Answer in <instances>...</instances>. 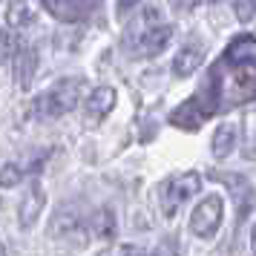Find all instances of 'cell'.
Returning <instances> with one entry per match:
<instances>
[{"label": "cell", "instance_id": "1", "mask_svg": "<svg viewBox=\"0 0 256 256\" xmlns=\"http://www.w3.org/2000/svg\"><path fill=\"white\" fill-rule=\"evenodd\" d=\"M170 40H173V26L162 24V18L156 14L150 24H144V20H130V29H127V38H124V44H127L130 55L132 58H156V55H162L164 49L170 46Z\"/></svg>", "mask_w": 256, "mask_h": 256}, {"label": "cell", "instance_id": "2", "mask_svg": "<svg viewBox=\"0 0 256 256\" xmlns=\"http://www.w3.org/2000/svg\"><path fill=\"white\" fill-rule=\"evenodd\" d=\"M84 86H86L84 78H60L58 84H52L46 92H40L35 98V104H32L35 116L44 118V121H52V118L72 112L78 106V101H81Z\"/></svg>", "mask_w": 256, "mask_h": 256}, {"label": "cell", "instance_id": "3", "mask_svg": "<svg viewBox=\"0 0 256 256\" xmlns=\"http://www.w3.org/2000/svg\"><path fill=\"white\" fill-rule=\"evenodd\" d=\"M219 72H210V78L204 81V86L198 90L193 98H187L184 104L178 106L173 112V121L176 127H184V130H196L202 127V121L204 118H210L216 110H219Z\"/></svg>", "mask_w": 256, "mask_h": 256}, {"label": "cell", "instance_id": "4", "mask_svg": "<svg viewBox=\"0 0 256 256\" xmlns=\"http://www.w3.org/2000/svg\"><path fill=\"white\" fill-rule=\"evenodd\" d=\"M202 190V176L196 170H187V173H176L167 176L162 184H158V202H162V213L167 219H173L178 208L184 204L190 196H196Z\"/></svg>", "mask_w": 256, "mask_h": 256}, {"label": "cell", "instance_id": "5", "mask_svg": "<svg viewBox=\"0 0 256 256\" xmlns=\"http://www.w3.org/2000/svg\"><path fill=\"white\" fill-rule=\"evenodd\" d=\"M49 239H58L64 244H86V219L75 204H64L55 210V216L49 219Z\"/></svg>", "mask_w": 256, "mask_h": 256}, {"label": "cell", "instance_id": "6", "mask_svg": "<svg viewBox=\"0 0 256 256\" xmlns=\"http://www.w3.org/2000/svg\"><path fill=\"white\" fill-rule=\"evenodd\" d=\"M222 219H224V202H222V196L210 193L190 213V233L198 239H213L222 228Z\"/></svg>", "mask_w": 256, "mask_h": 256}, {"label": "cell", "instance_id": "7", "mask_svg": "<svg viewBox=\"0 0 256 256\" xmlns=\"http://www.w3.org/2000/svg\"><path fill=\"white\" fill-rule=\"evenodd\" d=\"M112 106H116V90L112 86H98V90H92V92L86 95V101H84L86 121L90 124H101L112 112Z\"/></svg>", "mask_w": 256, "mask_h": 256}, {"label": "cell", "instance_id": "8", "mask_svg": "<svg viewBox=\"0 0 256 256\" xmlns=\"http://www.w3.org/2000/svg\"><path fill=\"white\" fill-rule=\"evenodd\" d=\"M44 202H46L44 187L38 184V182H32L24 190L20 202H18V222H20V228H32L35 224V219L40 216V210H44Z\"/></svg>", "mask_w": 256, "mask_h": 256}, {"label": "cell", "instance_id": "9", "mask_svg": "<svg viewBox=\"0 0 256 256\" xmlns=\"http://www.w3.org/2000/svg\"><path fill=\"white\" fill-rule=\"evenodd\" d=\"M254 58H256L254 35H236L224 49L222 64H233V70H244V66H254Z\"/></svg>", "mask_w": 256, "mask_h": 256}, {"label": "cell", "instance_id": "10", "mask_svg": "<svg viewBox=\"0 0 256 256\" xmlns=\"http://www.w3.org/2000/svg\"><path fill=\"white\" fill-rule=\"evenodd\" d=\"M204 64V46L202 44H184V46L176 52V58H173V72L178 75V78H190L193 72L198 70Z\"/></svg>", "mask_w": 256, "mask_h": 256}, {"label": "cell", "instance_id": "11", "mask_svg": "<svg viewBox=\"0 0 256 256\" xmlns=\"http://www.w3.org/2000/svg\"><path fill=\"white\" fill-rule=\"evenodd\" d=\"M52 18H58L64 24H78L90 12H95V3H70V0H55V3H44Z\"/></svg>", "mask_w": 256, "mask_h": 256}, {"label": "cell", "instance_id": "12", "mask_svg": "<svg viewBox=\"0 0 256 256\" xmlns=\"http://www.w3.org/2000/svg\"><path fill=\"white\" fill-rule=\"evenodd\" d=\"M14 78L20 84V90H29L32 86V78L38 72V49L35 46H20L18 55H14Z\"/></svg>", "mask_w": 256, "mask_h": 256}, {"label": "cell", "instance_id": "13", "mask_svg": "<svg viewBox=\"0 0 256 256\" xmlns=\"http://www.w3.org/2000/svg\"><path fill=\"white\" fill-rule=\"evenodd\" d=\"M236 141H239V127L230 124V121H224V124H219L216 132H213V138H210V150H213L216 158H224V156H230L233 152Z\"/></svg>", "mask_w": 256, "mask_h": 256}, {"label": "cell", "instance_id": "14", "mask_svg": "<svg viewBox=\"0 0 256 256\" xmlns=\"http://www.w3.org/2000/svg\"><path fill=\"white\" fill-rule=\"evenodd\" d=\"M86 233L95 236V239H101V242L112 239L116 236V216H112V210L110 208L95 210L92 216H90V222H86Z\"/></svg>", "mask_w": 256, "mask_h": 256}, {"label": "cell", "instance_id": "15", "mask_svg": "<svg viewBox=\"0 0 256 256\" xmlns=\"http://www.w3.org/2000/svg\"><path fill=\"white\" fill-rule=\"evenodd\" d=\"M216 178H222L224 184L230 187V193L236 196V204H239V198H242V210L248 213V210H250V184H248L244 178H239V176H230V173H219Z\"/></svg>", "mask_w": 256, "mask_h": 256}, {"label": "cell", "instance_id": "16", "mask_svg": "<svg viewBox=\"0 0 256 256\" xmlns=\"http://www.w3.org/2000/svg\"><path fill=\"white\" fill-rule=\"evenodd\" d=\"M6 20H9L6 29H12V32H18L20 26H29L32 24V6H26V3H12V6H6Z\"/></svg>", "mask_w": 256, "mask_h": 256}, {"label": "cell", "instance_id": "17", "mask_svg": "<svg viewBox=\"0 0 256 256\" xmlns=\"http://www.w3.org/2000/svg\"><path fill=\"white\" fill-rule=\"evenodd\" d=\"M18 49H20V35L12 29H0V66L9 64L18 55Z\"/></svg>", "mask_w": 256, "mask_h": 256}, {"label": "cell", "instance_id": "18", "mask_svg": "<svg viewBox=\"0 0 256 256\" xmlns=\"http://www.w3.org/2000/svg\"><path fill=\"white\" fill-rule=\"evenodd\" d=\"M26 176V167H20V164H3L0 167V187H14L20 184V178Z\"/></svg>", "mask_w": 256, "mask_h": 256}, {"label": "cell", "instance_id": "19", "mask_svg": "<svg viewBox=\"0 0 256 256\" xmlns=\"http://www.w3.org/2000/svg\"><path fill=\"white\" fill-rule=\"evenodd\" d=\"M150 256H182V244H178V236H164L162 242L150 250Z\"/></svg>", "mask_w": 256, "mask_h": 256}, {"label": "cell", "instance_id": "20", "mask_svg": "<svg viewBox=\"0 0 256 256\" xmlns=\"http://www.w3.org/2000/svg\"><path fill=\"white\" fill-rule=\"evenodd\" d=\"M233 12H236V14L242 12L244 18H248V20H250V18H254V6H250V3H242V6H239V3H236V6H233Z\"/></svg>", "mask_w": 256, "mask_h": 256}, {"label": "cell", "instance_id": "21", "mask_svg": "<svg viewBox=\"0 0 256 256\" xmlns=\"http://www.w3.org/2000/svg\"><path fill=\"white\" fill-rule=\"evenodd\" d=\"M118 256H138L136 254V244H124V248L118 250Z\"/></svg>", "mask_w": 256, "mask_h": 256}, {"label": "cell", "instance_id": "22", "mask_svg": "<svg viewBox=\"0 0 256 256\" xmlns=\"http://www.w3.org/2000/svg\"><path fill=\"white\" fill-rule=\"evenodd\" d=\"M0 256H9V250H6V248H3V244H0Z\"/></svg>", "mask_w": 256, "mask_h": 256}]
</instances>
